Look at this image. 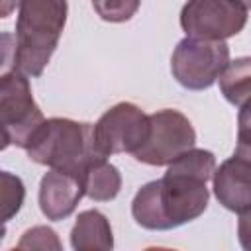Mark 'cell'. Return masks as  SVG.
<instances>
[{
    "label": "cell",
    "mask_w": 251,
    "mask_h": 251,
    "mask_svg": "<svg viewBox=\"0 0 251 251\" xmlns=\"http://www.w3.org/2000/svg\"><path fill=\"white\" fill-rule=\"evenodd\" d=\"M206 180L167 165V173L145 182L131 200V216L137 226L151 231H167L200 218L208 208Z\"/></svg>",
    "instance_id": "obj_1"
},
{
    "label": "cell",
    "mask_w": 251,
    "mask_h": 251,
    "mask_svg": "<svg viewBox=\"0 0 251 251\" xmlns=\"http://www.w3.org/2000/svg\"><path fill=\"white\" fill-rule=\"evenodd\" d=\"M67 0H18L16 65L25 76H39L51 61L67 24Z\"/></svg>",
    "instance_id": "obj_2"
},
{
    "label": "cell",
    "mask_w": 251,
    "mask_h": 251,
    "mask_svg": "<svg viewBox=\"0 0 251 251\" xmlns=\"http://www.w3.org/2000/svg\"><path fill=\"white\" fill-rule=\"evenodd\" d=\"M24 149L33 163L76 176L90 159L98 157L92 147V124L71 118L43 120Z\"/></svg>",
    "instance_id": "obj_3"
},
{
    "label": "cell",
    "mask_w": 251,
    "mask_h": 251,
    "mask_svg": "<svg viewBox=\"0 0 251 251\" xmlns=\"http://www.w3.org/2000/svg\"><path fill=\"white\" fill-rule=\"evenodd\" d=\"M229 63V47L226 41H206L184 37L171 55V73L186 90L210 88Z\"/></svg>",
    "instance_id": "obj_4"
},
{
    "label": "cell",
    "mask_w": 251,
    "mask_h": 251,
    "mask_svg": "<svg viewBox=\"0 0 251 251\" xmlns=\"http://www.w3.org/2000/svg\"><path fill=\"white\" fill-rule=\"evenodd\" d=\"M249 16L243 0H186L180 10V27L186 37L226 41L237 35Z\"/></svg>",
    "instance_id": "obj_5"
},
{
    "label": "cell",
    "mask_w": 251,
    "mask_h": 251,
    "mask_svg": "<svg viewBox=\"0 0 251 251\" xmlns=\"http://www.w3.org/2000/svg\"><path fill=\"white\" fill-rule=\"evenodd\" d=\"M149 135V116L133 102H118L92 126V147L98 157L137 151Z\"/></svg>",
    "instance_id": "obj_6"
},
{
    "label": "cell",
    "mask_w": 251,
    "mask_h": 251,
    "mask_svg": "<svg viewBox=\"0 0 251 251\" xmlns=\"http://www.w3.org/2000/svg\"><path fill=\"white\" fill-rule=\"evenodd\" d=\"M194 143L196 131L190 120L178 110L163 108L149 114V135L131 155L143 165L163 167L186 149L194 147Z\"/></svg>",
    "instance_id": "obj_7"
},
{
    "label": "cell",
    "mask_w": 251,
    "mask_h": 251,
    "mask_svg": "<svg viewBox=\"0 0 251 251\" xmlns=\"http://www.w3.org/2000/svg\"><path fill=\"white\" fill-rule=\"evenodd\" d=\"M43 112L33 100L27 76L22 71H10L0 76V127L12 145L25 147L33 131L43 122Z\"/></svg>",
    "instance_id": "obj_8"
},
{
    "label": "cell",
    "mask_w": 251,
    "mask_h": 251,
    "mask_svg": "<svg viewBox=\"0 0 251 251\" xmlns=\"http://www.w3.org/2000/svg\"><path fill=\"white\" fill-rule=\"evenodd\" d=\"M214 194L218 202L229 210L239 214L241 218L249 216L251 210V161H249V145L239 143L235 153L226 159L212 173Z\"/></svg>",
    "instance_id": "obj_9"
},
{
    "label": "cell",
    "mask_w": 251,
    "mask_h": 251,
    "mask_svg": "<svg viewBox=\"0 0 251 251\" xmlns=\"http://www.w3.org/2000/svg\"><path fill=\"white\" fill-rule=\"evenodd\" d=\"M84 196L80 176L49 169L39 182V210L51 222L67 220Z\"/></svg>",
    "instance_id": "obj_10"
},
{
    "label": "cell",
    "mask_w": 251,
    "mask_h": 251,
    "mask_svg": "<svg viewBox=\"0 0 251 251\" xmlns=\"http://www.w3.org/2000/svg\"><path fill=\"white\" fill-rule=\"evenodd\" d=\"M71 247L75 251L112 249L114 235L108 218L100 210H84L76 216L71 229Z\"/></svg>",
    "instance_id": "obj_11"
},
{
    "label": "cell",
    "mask_w": 251,
    "mask_h": 251,
    "mask_svg": "<svg viewBox=\"0 0 251 251\" xmlns=\"http://www.w3.org/2000/svg\"><path fill=\"white\" fill-rule=\"evenodd\" d=\"M84 196L94 202H110L122 190V175L106 157H94L80 173Z\"/></svg>",
    "instance_id": "obj_12"
},
{
    "label": "cell",
    "mask_w": 251,
    "mask_h": 251,
    "mask_svg": "<svg viewBox=\"0 0 251 251\" xmlns=\"http://www.w3.org/2000/svg\"><path fill=\"white\" fill-rule=\"evenodd\" d=\"M218 80L220 90L229 104L237 108L247 106L251 94V59L239 57L235 61H229L226 69L220 73Z\"/></svg>",
    "instance_id": "obj_13"
},
{
    "label": "cell",
    "mask_w": 251,
    "mask_h": 251,
    "mask_svg": "<svg viewBox=\"0 0 251 251\" xmlns=\"http://www.w3.org/2000/svg\"><path fill=\"white\" fill-rule=\"evenodd\" d=\"M25 186L22 178L10 171L0 169V224L12 220L24 206Z\"/></svg>",
    "instance_id": "obj_14"
},
{
    "label": "cell",
    "mask_w": 251,
    "mask_h": 251,
    "mask_svg": "<svg viewBox=\"0 0 251 251\" xmlns=\"http://www.w3.org/2000/svg\"><path fill=\"white\" fill-rule=\"evenodd\" d=\"M141 6V0H92L94 12L110 24L129 22Z\"/></svg>",
    "instance_id": "obj_15"
},
{
    "label": "cell",
    "mask_w": 251,
    "mask_h": 251,
    "mask_svg": "<svg viewBox=\"0 0 251 251\" xmlns=\"http://www.w3.org/2000/svg\"><path fill=\"white\" fill-rule=\"evenodd\" d=\"M16 247L18 249H55V251H59L63 245H61L55 229H51L47 226H35V227H29L24 231V235Z\"/></svg>",
    "instance_id": "obj_16"
},
{
    "label": "cell",
    "mask_w": 251,
    "mask_h": 251,
    "mask_svg": "<svg viewBox=\"0 0 251 251\" xmlns=\"http://www.w3.org/2000/svg\"><path fill=\"white\" fill-rule=\"evenodd\" d=\"M16 69V35L0 31V76Z\"/></svg>",
    "instance_id": "obj_17"
},
{
    "label": "cell",
    "mask_w": 251,
    "mask_h": 251,
    "mask_svg": "<svg viewBox=\"0 0 251 251\" xmlns=\"http://www.w3.org/2000/svg\"><path fill=\"white\" fill-rule=\"evenodd\" d=\"M18 6V0H0V20L8 18Z\"/></svg>",
    "instance_id": "obj_18"
},
{
    "label": "cell",
    "mask_w": 251,
    "mask_h": 251,
    "mask_svg": "<svg viewBox=\"0 0 251 251\" xmlns=\"http://www.w3.org/2000/svg\"><path fill=\"white\" fill-rule=\"evenodd\" d=\"M8 145H12V143H10V137H8V133L4 131V127H0V151H4Z\"/></svg>",
    "instance_id": "obj_19"
},
{
    "label": "cell",
    "mask_w": 251,
    "mask_h": 251,
    "mask_svg": "<svg viewBox=\"0 0 251 251\" xmlns=\"http://www.w3.org/2000/svg\"><path fill=\"white\" fill-rule=\"evenodd\" d=\"M4 235H6V226H4V224H0V243H2Z\"/></svg>",
    "instance_id": "obj_20"
},
{
    "label": "cell",
    "mask_w": 251,
    "mask_h": 251,
    "mask_svg": "<svg viewBox=\"0 0 251 251\" xmlns=\"http://www.w3.org/2000/svg\"><path fill=\"white\" fill-rule=\"evenodd\" d=\"M243 2H247V4H249V0H243Z\"/></svg>",
    "instance_id": "obj_21"
}]
</instances>
